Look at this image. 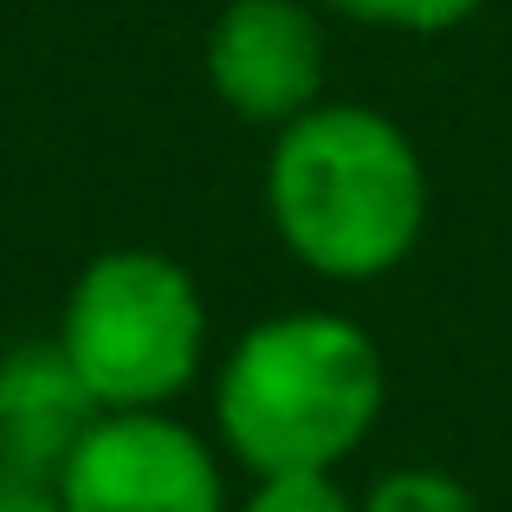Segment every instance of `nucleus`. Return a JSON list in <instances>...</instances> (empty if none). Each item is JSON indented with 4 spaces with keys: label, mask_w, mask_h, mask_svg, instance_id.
I'll use <instances>...</instances> for the list:
<instances>
[{
    "label": "nucleus",
    "mask_w": 512,
    "mask_h": 512,
    "mask_svg": "<svg viewBox=\"0 0 512 512\" xmlns=\"http://www.w3.org/2000/svg\"><path fill=\"white\" fill-rule=\"evenodd\" d=\"M260 195L279 247L331 286L396 273L428 234L422 150L396 117L350 98H318L273 130Z\"/></svg>",
    "instance_id": "f257e3e1"
},
{
    "label": "nucleus",
    "mask_w": 512,
    "mask_h": 512,
    "mask_svg": "<svg viewBox=\"0 0 512 512\" xmlns=\"http://www.w3.org/2000/svg\"><path fill=\"white\" fill-rule=\"evenodd\" d=\"M383 350L344 312L247 325L214 370L221 454L260 474H338L383 422Z\"/></svg>",
    "instance_id": "f03ea898"
},
{
    "label": "nucleus",
    "mask_w": 512,
    "mask_h": 512,
    "mask_svg": "<svg viewBox=\"0 0 512 512\" xmlns=\"http://www.w3.org/2000/svg\"><path fill=\"white\" fill-rule=\"evenodd\" d=\"M52 338L98 409H169L208 363V299L175 253L111 247L72 279Z\"/></svg>",
    "instance_id": "7ed1b4c3"
},
{
    "label": "nucleus",
    "mask_w": 512,
    "mask_h": 512,
    "mask_svg": "<svg viewBox=\"0 0 512 512\" xmlns=\"http://www.w3.org/2000/svg\"><path fill=\"white\" fill-rule=\"evenodd\" d=\"M65 512H234L221 454L169 409H104L59 467Z\"/></svg>",
    "instance_id": "20e7f679"
},
{
    "label": "nucleus",
    "mask_w": 512,
    "mask_h": 512,
    "mask_svg": "<svg viewBox=\"0 0 512 512\" xmlns=\"http://www.w3.org/2000/svg\"><path fill=\"white\" fill-rule=\"evenodd\" d=\"M214 98L260 130H279L325 98V20L312 0H227L201 46Z\"/></svg>",
    "instance_id": "39448f33"
},
{
    "label": "nucleus",
    "mask_w": 512,
    "mask_h": 512,
    "mask_svg": "<svg viewBox=\"0 0 512 512\" xmlns=\"http://www.w3.org/2000/svg\"><path fill=\"white\" fill-rule=\"evenodd\" d=\"M98 415V396L72 370L59 338H26L0 350V467L59 480V467L72 461Z\"/></svg>",
    "instance_id": "423d86ee"
},
{
    "label": "nucleus",
    "mask_w": 512,
    "mask_h": 512,
    "mask_svg": "<svg viewBox=\"0 0 512 512\" xmlns=\"http://www.w3.org/2000/svg\"><path fill=\"white\" fill-rule=\"evenodd\" d=\"M363 512H480L474 487L454 480L448 467H389L370 480V493L357 500Z\"/></svg>",
    "instance_id": "0eeeda50"
},
{
    "label": "nucleus",
    "mask_w": 512,
    "mask_h": 512,
    "mask_svg": "<svg viewBox=\"0 0 512 512\" xmlns=\"http://www.w3.org/2000/svg\"><path fill=\"white\" fill-rule=\"evenodd\" d=\"M318 7L344 13L357 26H376V33H454L487 0H318Z\"/></svg>",
    "instance_id": "6e6552de"
},
{
    "label": "nucleus",
    "mask_w": 512,
    "mask_h": 512,
    "mask_svg": "<svg viewBox=\"0 0 512 512\" xmlns=\"http://www.w3.org/2000/svg\"><path fill=\"white\" fill-rule=\"evenodd\" d=\"M234 512H363L338 487V474H260Z\"/></svg>",
    "instance_id": "1a4fd4ad"
},
{
    "label": "nucleus",
    "mask_w": 512,
    "mask_h": 512,
    "mask_svg": "<svg viewBox=\"0 0 512 512\" xmlns=\"http://www.w3.org/2000/svg\"><path fill=\"white\" fill-rule=\"evenodd\" d=\"M0 512H65V493H59V480H46V474L0 467Z\"/></svg>",
    "instance_id": "9d476101"
}]
</instances>
